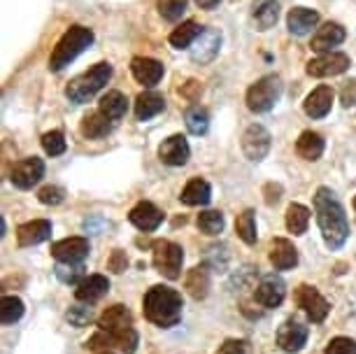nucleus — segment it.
<instances>
[{"label": "nucleus", "mask_w": 356, "mask_h": 354, "mask_svg": "<svg viewBox=\"0 0 356 354\" xmlns=\"http://www.w3.org/2000/svg\"><path fill=\"white\" fill-rule=\"evenodd\" d=\"M314 212H317L319 229L331 250H340L349 236V222L345 217V208L328 186H321L314 193Z\"/></svg>", "instance_id": "obj_1"}, {"label": "nucleus", "mask_w": 356, "mask_h": 354, "mask_svg": "<svg viewBox=\"0 0 356 354\" xmlns=\"http://www.w3.org/2000/svg\"><path fill=\"white\" fill-rule=\"evenodd\" d=\"M182 308H184L182 293L170 289V287L156 284L145 293V303H143L145 317L152 324L163 326V329H170V326H175L182 319Z\"/></svg>", "instance_id": "obj_2"}, {"label": "nucleus", "mask_w": 356, "mask_h": 354, "mask_svg": "<svg viewBox=\"0 0 356 354\" xmlns=\"http://www.w3.org/2000/svg\"><path fill=\"white\" fill-rule=\"evenodd\" d=\"M91 45H93L91 29H86V26H70V29L63 33V38L58 40V45L54 47V51L49 56V70L51 72L63 70L65 65H70L86 47H91Z\"/></svg>", "instance_id": "obj_3"}, {"label": "nucleus", "mask_w": 356, "mask_h": 354, "mask_svg": "<svg viewBox=\"0 0 356 354\" xmlns=\"http://www.w3.org/2000/svg\"><path fill=\"white\" fill-rule=\"evenodd\" d=\"M110 77H112V65L96 63L91 70H86L84 75L75 77L68 86H65V96H68L70 103H77V105L89 103V100L110 82Z\"/></svg>", "instance_id": "obj_4"}, {"label": "nucleus", "mask_w": 356, "mask_h": 354, "mask_svg": "<svg viewBox=\"0 0 356 354\" xmlns=\"http://www.w3.org/2000/svg\"><path fill=\"white\" fill-rule=\"evenodd\" d=\"M282 96V79L277 75L261 77L257 84L250 86L247 91V108L252 112H268Z\"/></svg>", "instance_id": "obj_5"}, {"label": "nucleus", "mask_w": 356, "mask_h": 354, "mask_svg": "<svg viewBox=\"0 0 356 354\" xmlns=\"http://www.w3.org/2000/svg\"><path fill=\"white\" fill-rule=\"evenodd\" d=\"M154 252V266L163 277L168 280H177L179 271H182V262H184V252L179 245L170 243V240H156L152 245Z\"/></svg>", "instance_id": "obj_6"}, {"label": "nucleus", "mask_w": 356, "mask_h": 354, "mask_svg": "<svg viewBox=\"0 0 356 354\" xmlns=\"http://www.w3.org/2000/svg\"><path fill=\"white\" fill-rule=\"evenodd\" d=\"M296 303H298V308H303L305 315L317 324L324 322L328 310H331L328 300L310 284H300L298 289H296Z\"/></svg>", "instance_id": "obj_7"}, {"label": "nucleus", "mask_w": 356, "mask_h": 354, "mask_svg": "<svg viewBox=\"0 0 356 354\" xmlns=\"http://www.w3.org/2000/svg\"><path fill=\"white\" fill-rule=\"evenodd\" d=\"M243 152L250 161H264L266 154L270 152V133L261 124L250 126L243 136Z\"/></svg>", "instance_id": "obj_8"}, {"label": "nucleus", "mask_w": 356, "mask_h": 354, "mask_svg": "<svg viewBox=\"0 0 356 354\" xmlns=\"http://www.w3.org/2000/svg\"><path fill=\"white\" fill-rule=\"evenodd\" d=\"M44 175V163L42 159L38 156H31V159H24V161L15 163V168H12V184L17 186V189H33L40 179Z\"/></svg>", "instance_id": "obj_9"}, {"label": "nucleus", "mask_w": 356, "mask_h": 354, "mask_svg": "<svg viewBox=\"0 0 356 354\" xmlns=\"http://www.w3.org/2000/svg\"><path fill=\"white\" fill-rule=\"evenodd\" d=\"M349 68V56L340 54V51H328V54H321L319 58L307 63V75L310 77H333V75H342Z\"/></svg>", "instance_id": "obj_10"}, {"label": "nucleus", "mask_w": 356, "mask_h": 354, "mask_svg": "<svg viewBox=\"0 0 356 354\" xmlns=\"http://www.w3.org/2000/svg\"><path fill=\"white\" fill-rule=\"evenodd\" d=\"M54 259L61 264H82L89 255V240L86 238H65L51 245Z\"/></svg>", "instance_id": "obj_11"}, {"label": "nucleus", "mask_w": 356, "mask_h": 354, "mask_svg": "<svg viewBox=\"0 0 356 354\" xmlns=\"http://www.w3.org/2000/svg\"><path fill=\"white\" fill-rule=\"evenodd\" d=\"M221 49V33L217 29H203V33L196 38L191 47V61L196 63H210Z\"/></svg>", "instance_id": "obj_12"}, {"label": "nucleus", "mask_w": 356, "mask_h": 354, "mask_svg": "<svg viewBox=\"0 0 356 354\" xmlns=\"http://www.w3.org/2000/svg\"><path fill=\"white\" fill-rule=\"evenodd\" d=\"M254 296L264 308H277V305L284 300L286 296V284L284 280L280 275H266L261 277V282L257 287V291H254Z\"/></svg>", "instance_id": "obj_13"}, {"label": "nucleus", "mask_w": 356, "mask_h": 354, "mask_svg": "<svg viewBox=\"0 0 356 354\" xmlns=\"http://www.w3.org/2000/svg\"><path fill=\"white\" fill-rule=\"evenodd\" d=\"M307 343V326L298 322H284L277 331V345L280 350H284L289 354L300 352Z\"/></svg>", "instance_id": "obj_14"}, {"label": "nucleus", "mask_w": 356, "mask_h": 354, "mask_svg": "<svg viewBox=\"0 0 356 354\" xmlns=\"http://www.w3.org/2000/svg\"><path fill=\"white\" fill-rule=\"evenodd\" d=\"M189 154H191V150L184 136H170L159 147V159L165 166H184L189 161Z\"/></svg>", "instance_id": "obj_15"}, {"label": "nucleus", "mask_w": 356, "mask_h": 354, "mask_svg": "<svg viewBox=\"0 0 356 354\" xmlns=\"http://www.w3.org/2000/svg\"><path fill=\"white\" fill-rule=\"evenodd\" d=\"M98 326H100V331H107V333H112V336H117V333H122L126 329H133V315L126 305H112V308H107L103 315L98 317Z\"/></svg>", "instance_id": "obj_16"}, {"label": "nucleus", "mask_w": 356, "mask_h": 354, "mask_svg": "<svg viewBox=\"0 0 356 354\" xmlns=\"http://www.w3.org/2000/svg\"><path fill=\"white\" fill-rule=\"evenodd\" d=\"M131 72L143 86H156L165 70H163V65L156 61V58L136 56V58H133V63H131Z\"/></svg>", "instance_id": "obj_17"}, {"label": "nucleus", "mask_w": 356, "mask_h": 354, "mask_svg": "<svg viewBox=\"0 0 356 354\" xmlns=\"http://www.w3.org/2000/svg\"><path fill=\"white\" fill-rule=\"evenodd\" d=\"M131 224L138 226L140 231H156L161 222H163V212H161L156 205L147 203V200H143V203H138L136 208L131 210Z\"/></svg>", "instance_id": "obj_18"}, {"label": "nucleus", "mask_w": 356, "mask_h": 354, "mask_svg": "<svg viewBox=\"0 0 356 354\" xmlns=\"http://www.w3.org/2000/svg\"><path fill=\"white\" fill-rule=\"evenodd\" d=\"M49 236H51V222H47V219H33V222H26L17 229V240L22 247L40 245Z\"/></svg>", "instance_id": "obj_19"}, {"label": "nucleus", "mask_w": 356, "mask_h": 354, "mask_svg": "<svg viewBox=\"0 0 356 354\" xmlns=\"http://www.w3.org/2000/svg\"><path fill=\"white\" fill-rule=\"evenodd\" d=\"M270 264L277 271H289L298 264V252L286 238H275L270 243Z\"/></svg>", "instance_id": "obj_20"}, {"label": "nucleus", "mask_w": 356, "mask_h": 354, "mask_svg": "<svg viewBox=\"0 0 356 354\" xmlns=\"http://www.w3.org/2000/svg\"><path fill=\"white\" fill-rule=\"evenodd\" d=\"M107 289H110V280L105 275H89L77 284L75 296L79 303H93V300L103 298Z\"/></svg>", "instance_id": "obj_21"}, {"label": "nucleus", "mask_w": 356, "mask_h": 354, "mask_svg": "<svg viewBox=\"0 0 356 354\" xmlns=\"http://www.w3.org/2000/svg\"><path fill=\"white\" fill-rule=\"evenodd\" d=\"M333 105V89L331 86H319L305 98V115L312 119H321L331 112Z\"/></svg>", "instance_id": "obj_22"}, {"label": "nucleus", "mask_w": 356, "mask_h": 354, "mask_svg": "<svg viewBox=\"0 0 356 354\" xmlns=\"http://www.w3.org/2000/svg\"><path fill=\"white\" fill-rule=\"evenodd\" d=\"M345 29H342L340 24H331L328 22L326 26H321L317 35L312 38V49L314 51H319V54H324V51H328L331 47H338L342 40H345Z\"/></svg>", "instance_id": "obj_23"}, {"label": "nucleus", "mask_w": 356, "mask_h": 354, "mask_svg": "<svg viewBox=\"0 0 356 354\" xmlns=\"http://www.w3.org/2000/svg\"><path fill=\"white\" fill-rule=\"evenodd\" d=\"M286 24L293 35H305V33H310L314 26L319 24V12L307 10V8H293L289 12Z\"/></svg>", "instance_id": "obj_24"}, {"label": "nucleus", "mask_w": 356, "mask_h": 354, "mask_svg": "<svg viewBox=\"0 0 356 354\" xmlns=\"http://www.w3.org/2000/svg\"><path fill=\"white\" fill-rule=\"evenodd\" d=\"M165 110V98L156 91H145L140 93L136 100V117L140 122H147V119L161 115Z\"/></svg>", "instance_id": "obj_25"}, {"label": "nucleus", "mask_w": 356, "mask_h": 354, "mask_svg": "<svg viewBox=\"0 0 356 354\" xmlns=\"http://www.w3.org/2000/svg\"><path fill=\"white\" fill-rule=\"evenodd\" d=\"M296 152H298V156L305 159V161H317V159L324 154V138L314 131L300 133L298 143H296Z\"/></svg>", "instance_id": "obj_26"}, {"label": "nucleus", "mask_w": 356, "mask_h": 354, "mask_svg": "<svg viewBox=\"0 0 356 354\" xmlns=\"http://www.w3.org/2000/svg\"><path fill=\"white\" fill-rule=\"evenodd\" d=\"M129 110V100L122 91H107L103 98H100V112L110 119V122H117L122 119Z\"/></svg>", "instance_id": "obj_27"}, {"label": "nucleus", "mask_w": 356, "mask_h": 354, "mask_svg": "<svg viewBox=\"0 0 356 354\" xmlns=\"http://www.w3.org/2000/svg\"><path fill=\"white\" fill-rule=\"evenodd\" d=\"M184 284H186V291H189L196 300L205 298L207 291H210V271H207V266H196V268H191Z\"/></svg>", "instance_id": "obj_28"}, {"label": "nucleus", "mask_w": 356, "mask_h": 354, "mask_svg": "<svg viewBox=\"0 0 356 354\" xmlns=\"http://www.w3.org/2000/svg\"><path fill=\"white\" fill-rule=\"evenodd\" d=\"M179 198H182V203H186V205H207L212 198V189L205 179L196 177L184 186V191Z\"/></svg>", "instance_id": "obj_29"}, {"label": "nucleus", "mask_w": 356, "mask_h": 354, "mask_svg": "<svg viewBox=\"0 0 356 354\" xmlns=\"http://www.w3.org/2000/svg\"><path fill=\"white\" fill-rule=\"evenodd\" d=\"M110 131H112V124L103 112H91V115H86L82 119V136L89 140L105 138Z\"/></svg>", "instance_id": "obj_30"}, {"label": "nucleus", "mask_w": 356, "mask_h": 354, "mask_svg": "<svg viewBox=\"0 0 356 354\" xmlns=\"http://www.w3.org/2000/svg\"><path fill=\"white\" fill-rule=\"evenodd\" d=\"M280 5L277 0H257L254 3V19H257L259 31H268L270 26L277 24Z\"/></svg>", "instance_id": "obj_31"}, {"label": "nucleus", "mask_w": 356, "mask_h": 354, "mask_svg": "<svg viewBox=\"0 0 356 354\" xmlns=\"http://www.w3.org/2000/svg\"><path fill=\"white\" fill-rule=\"evenodd\" d=\"M307 224H310V210L300 203H291L286 208V229L293 233V236H303L307 231Z\"/></svg>", "instance_id": "obj_32"}, {"label": "nucleus", "mask_w": 356, "mask_h": 354, "mask_svg": "<svg viewBox=\"0 0 356 354\" xmlns=\"http://www.w3.org/2000/svg\"><path fill=\"white\" fill-rule=\"evenodd\" d=\"M203 33V29L196 24V22H184L182 26H177L172 33H170V45L175 49H186L196 42V38Z\"/></svg>", "instance_id": "obj_33"}, {"label": "nucleus", "mask_w": 356, "mask_h": 354, "mask_svg": "<svg viewBox=\"0 0 356 354\" xmlns=\"http://www.w3.org/2000/svg\"><path fill=\"white\" fill-rule=\"evenodd\" d=\"M184 122H186V129H189V133H193V136H205L207 129H210V115H207V110L200 108V105L186 108Z\"/></svg>", "instance_id": "obj_34"}, {"label": "nucleus", "mask_w": 356, "mask_h": 354, "mask_svg": "<svg viewBox=\"0 0 356 354\" xmlns=\"http://www.w3.org/2000/svg\"><path fill=\"white\" fill-rule=\"evenodd\" d=\"M196 224L200 233H205V236H219L224 231V215L219 210H205L198 215Z\"/></svg>", "instance_id": "obj_35"}, {"label": "nucleus", "mask_w": 356, "mask_h": 354, "mask_svg": "<svg viewBox=\"0 0 356 354\" xmlns=\"http://www.w3.org/2000/svg\"><path fill=\"white\" fill-rule=\"evenodd\" d=\"M24 317V300L17 296H5L0 300V322L15 324Z\"/></svg>", "instance_id": "obj_36"}, {"label": "nucleus", "mask_w": 356, "mask_h": 354, "mask_svg": "<svg viewBox=\"0 0 356 354\" xmlns=\"http://www.w3.org/2000/svg\"><path fill=\"white\" fill-rule=\"evenodd\" d=\"M235 231H238V236L247 245L257 243V219H254V210H245L243 215L235 219Z\"/></svg>", "instance_id": "obj_37"}, {"label": "nucleus", "mask_w": 356, "mask_h": 354, "mask_svg": "<svg viewBox=\"0 0 356 354\" xmlns=\"http://www.w3.org/2000/svg\"><path fill=\"white\" fill-rule=\"evenodd\" d=\"M186 3H189V0H156V8H159V15L163 19L177 22V19L184 15Z\"/></svg>", "instance_id": "obj_38"}, {"label": "nucleus", "mask_w": 356, "mask_h": 354, "mask_svg": "<svg viewBox=\"0 0 356 354\" xmlns=\"http://www.w3.org/2000/svg\"><path fill=\"white\" fill-rule=\"evenodd\" d=\"M56 277L63 284H79L84 280V266L82 264H58Z\"/></svg>", "instance_id": "obj_39"}, {"label": "nucleus", "mask_w": 356, "mask_h": 354, "mask_svg": "<svg viewBox=\"0 0 356 354\" xmlns=\"http://www.w3.org/2000/svg\"><path fill=\"white\" fill-rule=\"evenodd\" d=\"M42 150L49 156H58L65 152V138L61 131H49L42 136Z\"/></svg>", "instance_id": "obj_40"}, {"label": "nucleus", "mask_w": 356, "mask_h": 354, "mask_svg": "<svg viewBox=\"0 0 356 354\" xmlns=\"http://www.w3.org/2000/svg\"><path fill=\"white\" fill-rule=\"evenodd\" d=\"M114 343H117V347L122 350L124 354H133L138 347V333L136 329H126L122 333H117V336H112Z\"/></svg>", "instance_id": "obj_41"}, {"label": "nucleus", "mask_w": 356, "mask_h": 354, "mask_svg": "<svg viewBox=\"0 0 356 354\" xmlns=\"http://www.w3.org/2000/svg\"><path fill=\"white\" fill-rule=\"evenodd\" d=\"M324 354H356V340L345 338V336L333 338L331 343L326 345Z\"/></svg>", "instance_id": "obj_42"}, {"label": "nucleus", "mask_w": 356, "mask_h": 354, "mask_svg": "<svg viewBox=\"0 0 356 354\" xmlns=\"http://www.w3.org/2000/svg\"><path fill=\"white\" fill-rule=\"evenodd\" d=\"M68 319H70V324L72 326H86L93 319V312L89 308V303L86 305H72V308L68 310Z\"/></svg>", "instance_id": "obj_43"}, {"label": "nucleus", "mask_w": 356, "mask_h": 354, "mask_svg": "<svg viewBox=\"0 0 356 354\" xmlns=\"http://www.w3.org/2000/svg\"><path fill=\"white\" fill-rule=\"evenodd\" d=\"M38 198H40V203H44V205H58V203H63V198H65V191L61 189V186H42L38 193Z\"/></svg>", "instance_id": "obj_44"}, {"label": "nucleus", "mask_w": 356, "mask_h": 354, "mask_svg": "<svg viewBox=\"0 0 356 354\" xmlns=\"http://www.w3.org/2000/svg\"><path fill=\"white\" fill-rule=\"evenodd\" d=\"M129 268V259H126V252L122 250H114L112 257H110V271L114 273H124Z\"/></svg>", "instance_id": "obj_45"}, {"label": "nucleus", "mask_w": 356, "mask_h": 354, "mask_svg": "<svg viewBox=\"0 0 356 354\" xmlns=\"http://www.w3.org/2000/svg\"><path fill=\"white\" fill-rule=\"evenodd\" d=\"M340 100H342L345 108L356 105V79H349V82L345 84V89H342V93H340Z\"/></svg>", "instance_id": "obj_46"}, {"label": "nucleus", "mask_w": 356, "mask_h": 354, "mask_svg": "<svg viewBox=\"0 0 356 354\" xmlns=\"http://www.w3.org/2000/svg\"><path fill=\"white\" fill-rule=\"evenodd\" d=\"M217 354H245V343L243 340H226L217 350Z\"/></svg>", "instance_id": "obj_47"}, {"label": "nucleus", "mask_w": 356, "mask_h": 354, "mask_svg": "<svg viewBox=\"0 0 356 354\" xmlns=\"http://www.w3.org/2000/svg\"><path fill=\"white\" fill-rule=\"evenodd\" d=\"M264 193H266V203H268V205H275V203L280 200V196H282V186L270 182V184H266Z\"/></svg>", "instance_id": "obj_48"}, {"label": "nucleus", "mask_w": 356, "mask_h": 354, "mask_svg": "<svg viewBox=\"0 0 356 354\" xmlns=\"http://www.w3.org/2000/svg\"><path fill=\"white\" fill-rule=\"evenodd\" d=\"M200 91H203V86H200V84L196 82V79H191V82L186 84L184 89H179V93H182V96H184L186 100H196Z\"/></svg>", "instance_id": "obj_49"}, {"label": "nucleus", "mask_w": 356, "mask_h": 354, "mask_svg": "<svg viewBox=\"0 0 356 354\" xmlns=\"http://www.w3.org/2000/svg\"><path fill=\"white\" fill-rule=\"evenodd\" d=\"M196 3H198V8H203V10H214L221 0H196Z\"/></svg>", "instance_id": "obj_50"}, {"label": "nucleus", "mask_w": 356, "mask_h": 354, "mask_svg": "<svg viewBox=\"0 0 356 354\" xmlns=\"http://www.w3.org/2000/svg\"><path fill=\"white\" fill-rule=\"evenodd\" d=\"M354 210H356V198H354Z\"/></svg>", "instance_id": "obj_51"}, {"label": "nucleus", "mask_w": 356, "mask_h": 354, "mask_svg": "<svg viewBox=\"0 0 356 354\" xmlns=\"http://www.w3.org/2000/svg\"><path fill=\"white\" fill-rule=\"evenodd\" d=\"M103 354H107V352H103Z\"/></svg>", "instance_id": "obj_52"}]
</instances>
